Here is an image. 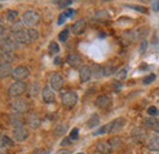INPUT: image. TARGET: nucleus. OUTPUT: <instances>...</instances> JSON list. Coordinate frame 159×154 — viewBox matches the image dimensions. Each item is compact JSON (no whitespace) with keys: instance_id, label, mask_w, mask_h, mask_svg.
<instances>
[{"instance_id":"1","label":"nucleus","mask_w":159,"mask_h":154,"mask_svg":"<svg viewBox=\"0 0 159 154\" xmlns=\"http://www.w3.org/2000/svg\"><path fill=\"white\" fill-rule=\"evenodd\" d=\"M40 15L39 12H37L36 10H27L23 15H22V23L27 27H34L39 23Z\"/></svg>"},{"instance_id":"2","label":"nucleus","mask_w":159,"mask_h":154,"mask_svg":"<svg viewBox=\"0 0 159 154\" xmlns=\"http://www.w3.org/2000/svg\"><path fill=\"white\" fill-rule=\"evenodd\" d=\"M77 102H79V96L75 91H67L61 94V103L67 109L74 108L77 104Z\"/></svg>"},{"instance_id":"3","label":"nucleus","mask_w":159,"mask_h":154,"mask_svg":"<svg viewBox=\"0 0 159 154\" xmlns=\"http://www.w3.org/2000/svg\"><path fill=\"white\" fill-rule=\"evenodd\" d=\"M126 125V119L125 117H116L113 121H110L109 124L105 125L107 129V134H116L121 131Z\"/></svg>"},{"instance_id":"4","label":"nucleus","mask_w":159,"mask_h":154,"mask_svg":"<svg viewBox=\"0 0 159 154\" xmlns=\"http://www.w3.org/2000/svg\"><path fill=\"white\" fill-rule=\"evenodd\" d=\"M27 91V84L25 82H14L9 89L7 93L11 98H19L20 96H22L25 92Z\"/></svg>"},{"instance_id":"5","label":"nucleus","mask_w":159,"mask_h":154,"mask_svg":"<svg viewBox=\"0 0 159 154\" xmlns=\"http://www.w3.org/2000/svg\"><path fill=\"white\" fill-rule=\"evenodd\" d=\"M0 42H1L0 49L4 53H14L16 50V48H17V45H16L17 42L14 38H11V37H5L4 39L0 38Z\"/></svg>"},{"instance_id":"6","label":"nucleus","mask_w":159,"mask_h":154,"mask_svg":"<svg viewBox=\"0 0 159 154\" xmlns=\"http://www.w3.org/2000/svg\"><path fill=\"white\" fill-rule=\"evenodd\" d=\"M11 77L15 79V82H23L30 77V70L26 66H17L16 69H14Z\"/></svg>"},{"instance_id":"7","label":"nucleus","mask_w":159,"mask_h":154,"mask_svg":"<svg viewBox=\"0 0 159 154\" xmlns=\"http://www.w3.org/2000/svg\"><path fill=\"white\" fill-rule=\"evenodd\" d=\"M11 108L14 109L15 113H19V114H25L30 110V105L25 99H15L11 103Z\"/></svg>"},{"instance_id":"8","label":"nucleus","mask_w":159,"mask_h":154,"mask_svg":"<svg viewBox=\"0 0 159 154\" xmlns=\"http://www.w3.org/2000/svg\"><path fill=\"white\" fill-rule=\"evenodd\" d=\"M111 104H113V99H111V97L109 96H100L94 102V105L97 108H99V109H103V110L109 109L111 106Z\"/></svg>"},{"instance_id":"9","label":"nucleus","mask_w":159,"mask_h":154,"mask_svg":"<svg viewBox=\"0 0 159 154\" xmlns=\"http://www.w3.org/2000/svg\"><path fill=\"white\" fill-rule=\"evenodd\" d=\"M12 136H14V139H15L16 142H23V141H26V139L28 138L30 132H28V130H27L26 127L21 126V127H16V129H14V131H12Z\"/></svg>"},{"instance_id":"10","label":"nucleus","mask_w":159,"mask_h":154,"mask_svg":"<svg viewBox=\"0 0 159 154\" xmlns=\"http://www.w3.org/2000/svg\"><path fill=\"white\" fill-rule=\"evenodd\" d=\"M131 138L135 143H142L146 139V131L142 127H135L131 131Z\"/></svg>"},{"instance_id":"11","label":"nucleus","mask_w":159,"mask_h":154,"mask_svg":"<svg viewBox=\"0 0 159 154\" xmlns=\"http://www.w3.org/2000/svg\"><path fill=\"white\" fill-rule=\"evenodd\" d=\"M64 86V78L60 74H54L50 77V87L53 91H60Z\"/></svg>"},{"instance_id":"12","label":"nucleus","mask_w":159,"mask_h":154,"mask_svg":"<svg viewBox=\"0 0 159 154\" xmlns=\"http://www.w3.org/2000/svg\"><path fill=\"white\" fill-rule=\"evenodd\" d=\"M42 98H43V102L47 103V104H52V103L55 102V93L52 89V87H44L43 88Z\"/></svg>"},{"instance_id":"13","label":"nucleus","mask_w":159,"mask_h":154,"mask_svg":"<svg viewBox=\"0 0 159 154\" xmlns=\"http://www.w3.org/2000/svg\"><path fill=\"white\" fill-rule=\"evenodd\" d=\"M12 38L15 39L17 43H21V44H28V43H31L30 38H28V33H27V31L25 28L17 31V32H14L12 33Z\"/></svg>"},{"instance_id":"14","label":"nucleus","mask_w":159,"mask_h":154,"mask_svg":"<svg viewBox=\"0 0 159 154\" xmlns=\"http://www.w3.org/2000/svg\"><path fill=\"white\" fill-rule=\"evenodd\" d=\"M86 27H87V23H86V21L84 20H77L74 25H72V33L75 34V36H80V34H82L83 32H84V29H86Z\"/></svg>"},{"instance_id":"15","label":"nucleus","mask_w":159,"mask_h":154,"mask_svg":"<svg viewBox=\"0 0 159 154\" xmlns=\"http://www.w3.org/2000/svg\"><path fill=\"white\" fill-rule=\"evenodd\" d=\"M143 126H146L147 129L153 130V131H159V121L156 117H152V116L143 119Z\"/></svg>"},{"instance_id":"16","label":"nucleus","mask_w":159,"mask_h":154,"mask_svg":"<svg viewBox=\"0 0 159 154\" xmlns=\"http://www.w3.org/2000/svg\"><path fill=\"white\" fill-rule=\"evenodd\" d=\"M96 148H97V152H99L100 154H110L114 151L108 141H100V142H98Z\"/></svg>"},{"instance_id":"17","label":"nucleus","mask_w":159,"mask_h":154,"mask_svg":"<svg viewBox=\"0 0 159 154\" xmlns=\"http://www.w3.org/2000/svg\"><path fill=\"white\" fill-rule=\"evenodd\" d=\"M66 62H67L71 67L77 69V67L81 66V64H82V58L80 57L79 54H69L67 58H66Z\"/></svg>"},{"instance_id":"18","label":"nucleus","mask_w":159,"mask_h":154,"mask_svg":"<svg viewBox=\"0 0 159 154\" xmlns=\"http://www.w3.org/2000/svg\"><path fill=\"white\" fill-rule=\"evenodd\" d=\"M93 76L92 75V69L88 66V65H84L80 69V79L81 82H87L91 79V77Z\"/></svg>"},{"instance_id":"19","label":"nucleus","mask_w":159,"mask_h":154,"mask_svg":"<svg viewBox=\"0 0 159 154\" xmlns=\"http://www.w3.org/2000/svg\"><path fill=\"white\" fill-rule=\"evenodd\" d=\"M12 67L10 64L1 61L0 62V78H6V77L11 76L12 75Z\"/></svg>"},{"instance_id":"20","label":"nucleus","mask_w":159,"mask_h":154,"mask_svg":"<svg viewBox=\"0 0 159 154\" xmlns=\"http://www.w3.org/2000/svg\"><path fill=\"white\" fill-rule=\"evenodd\" d=\"M10 124H11V126H14V129L23 126V119H22L21 114H19V113L11 114L10 115Z\"/></svg>"},{"instance_id":"21","label":"nucleus","mask_w":159,"mask_h":154,"mask_svg":"<svg viewBox=\"0 0 159 154\" xmlns=\"http://www.w3.org/2000/svg\"><path fill=\"white\" fill-rule=\"evenodd\" d=\"M147 146L151 151L154 152H159V135L152 136L148 141H147Z\"/></svg>"},{"instance_id":"22","label":"nucleus","mask_w":159,"mask_h":154,"mask_svg":"<svg viewBox=\"0 0 159 154\" xmlns=\"http://www.w3.org/2000/svg\"><path fill=\"white\" fill-rule=\"evenodd\" d=\"M27 122L31 129H38L40 126V119L37 114H30L27 117Z\"/></svg>"},{"instance_id":"23","label":"nucleus","mask_w":159,"mask_h":154,"mask_svg":"<svg viewBox=\"0 0 159 154\" xmlns=\"http://www.w3.org/2000/svg\"><path fill=\"white\" fill-rule=\"evenodd\" d=\"M116 74V66L113 65V64H107L103 66V76L108 77V76H111Z\"/></svg>"},{"instance_id":"24","label":"nucleus","mask_w":159,"mask_h":154,"mask_svg":"<svg viewBox=\"0 0 159 154\" xmlns=\"http://www.w3.org/2000/svg\"><path fill=\"white\" fill-rule=\"evenodd\" d=\"M100 122V117L98 114H93V115L89 117V120L87 121V126L89 127V129H93V127H96V126H98Z\"/></svg>"},{"instance_id":"25","label":"nucleus","mask_w":159,"mask_h":154,"mask_svg":"<svg viewBox=\"0 0 159 154\" xmlns=\"http://www.w3.org/2000/svg\"><path fill=\"white\" fill-rule=\"evenodd\" d=\"M109 17H110V15H109V12L105 11V10L96 11V14H94V16H93V19L99 20V21H105V20H108Z\"/></svg>"},{"instance_id":"26","label":"nucleus","mask_w":159,"mask_h":154,"mask_svg":"<svg viewBox=\"0 0 159 154\" xmlns=\"http://www.w3.org/2000/svg\"><path fill=\"white\" fill-rule=\"evenodd\" d=\"M67 131V125L66 124H59L55 129H54V135L55 136H64Z\"/></svg>"},{"instance_id":"27","label":"nucleus","mask_w":159,"mask_h":154,"mask_svg":"<svg viewBox=\"0 0 159 154\" xmlns=\"http://www.w3.org/2000/svg\"><path fill=\"white\" fill-rule=\"evenodd\" d=\"M0 58H1V60H2L4 62L11 64V62L15 60V55H14V53H4V52H1Z\"/></svg>"},{"instance_id":"28","label":"nucleus","mask_w":159,"mask_h":154,"mask_svg":"<svg viewBox=\"0 0 159 154\" xmlns=\"http://www.w3.org/2000/svg\"><path fill=\"white\" fill-rule=\"evenodd\" d=\"M27 33H28V38H30V42H36L37 39L39 38V32L34 28H30L27 29Z\"/></svg>"},{"instance_id":"29","label":"nucleus","mask_w":159,"mask_h":154,"mask_svg":"<svg viewBox=\"0 0 159 154\" xmlns=\"http://www.w3.org/2000/svg\"><path fill=\"white\" fill-rule=\"evenodd\" d=\"M108 142L110 143V146H111V148H113L114 151L118 149L120 146H121V138H120V137H113V138H110Z\"/></svg>"},{"instance_id":"30","label":"nucleus","mask_w":159,"mask_h":154,"mask_svg":"<svg viewBox=\"0 0 159 154\" xmlns=\"http://www.w3.org/2000/svg\"><path fill=\"white\" fill-rule=\"evenodd\" d=\"M17 17H19V12L16 10H9L6 12V19H7V21H10V22L16 21Z\"/></svg>"},{"instance_id":"31","label":"nucleus","mask_w":159,"mask_h":154,"mask_svg":"<svg viewBox=\"0 0 159 154\" xmlns=\"http://www.w3.org/2000/svg\"><path fill=\"white\" fill-rule=\"evenodd\" d=\"M30 96L31 97H37V94L39 93V84L37 83V82H34V83H32L31 84V87H30Z\"/></svg>"},{"instance_id":"32","label":"nucleus","mask_w":159,"mask_h":154,"mask_svg":"<svg viewBox=\"0 0 159 154\" xmlns=\"http://www.w3.org/2000/svg\"><path fill=\"white\" fill-rule=\"evenodd\" d=\"M92 75L94 77L103 76V66H100V65H94L93 69H92Z\"/></svg>"},{"instance_id":"33","label":"nucleus","mask_w":159,"mask_h":154,"mask_svg":"<svg viewBox=\"0 0 159 154\" xmlns=\"http://www.w3.org/2000/svg\"><path fill=\"white\" fill-rule=\"evenodd\" d=\"M48 50H49V53H50V54H58V53H59V50H60L59 44H58V43H55V42H52V43L49 44Z\"/></svg>"},{"instance_id":"34","label":"nucleus","mask_w":159,"mask_h":154,"mask_svg":"<svg viewBox=\"0 0 159 154\" xmlns=\"http://www.w3.org/2000/svg\"><path fill=\"white\" fill-rule=\"evenodd\" d=\"M126 77H127V70H126V69H121V70H119V71L115 74V78H116L118 81H124Z\"/></svg>"},{"instance_id":"35","label":"nucleus","mask_w":159,"mask_h":154,"mask_svg":"<svg viewBox=\"0 0 159 154\" xmlns=\"http://www.w3.org/2000/svg\"><path fill=\"white\" fill-rule=\"evenodd\" d=\"M0 138H1V142L4 143V146H6L7 148H10V147L14 146V141H12L10 137H7V136H2V137H0Z\"/></svg>"},{"instance_id":"36","label":"nucleus","mask_w":159,"mask_h":154,"mask_svg":"<svg viewBox=\"0 0 159 154\" xmlns=\"http://www.w3.org/2000/svg\"><path fill=\"white\" fill-rule=\"evenodd\" d=\"M125 6H126V7H130V9H134V10H137V11L142 12V14H147V12H148V10H147L144 6H139V5H129V4H126Z\"/></svg>"},{"instance_id":"37","label":"nucleus","mask_w":159,"mask_h":154,"mask_svg":"<svg viewBox=\"0 0 159 154\" xmlns=\"http://www.w3.org/2000/svg\"><path fill=\"white\" fill-rule=\"evenodd\" d=\"M156 77H157V76H156L154 74H151V75L146 76L144 78H143V84H146V86H147V84H151V83H152V82L156 79Z\"/></svg>"},{"instance_id":"38","label":"nucleus","mask_w":159,"mask_h":154,"mask_svg":"<svg viewBox=\"0 0 159 154\" xmlns=\"http://www.w3.org/2000/svg\"><path fill=\"white\" fill-rule=\"evenodd\" d=\"M147 113L149 114V116H152V117H156V116L159 114V110L156 108V106H149L148 109H147Z\"/></svg>"},{"instance_id":"39","label":"nucleus","mask_w":159,"mask_h":154,"mask_svg":"<svg viewBox=\"0 0 159 154\" xmlns=\"http://www.w3.org/2000/svg\"><path fill=\"white\" fill-rule=\"evenodd\" d=\"M69 38V29L66 28V29H64V31H61L59 34V39L61 42H66Z\"/></svg>"},{"instance_id":"40","label":"nucleus","mask_w":159,"mask_h":154,"mask_svg":"<svg viewBox=\"0 0 159 154\" xmlns=\"http://www.w3.org/2000/svg\"><path fill=\"white\" fill-rule=\"evenodd\" d=\"M20 29H23V23H22V22H16V23H14L12 27H11L12 33H14V32H17V31H20Z\"/></svg>"},{"instance_id":"41","label":"nucleus","mask_w":159,"mask_h":154,"mask_svg":"<svg viewBox=\"0 0 159 154\" xmlns=\"http://www.w3.org/2000/svg\"><path fill=\"white\" fill-rule=\"evenodd\" d=\"M67 19H69V16H67L66 11H65V12H62V14H61V15L59 16V20H58V25H59V26H61V25H62V23H64V22H65V21H66Z\"/></svg>"},{"instance_id":"42","label":"nucleus","mask_w":159,"mask_h":154,"mask_svg":"<svg viewBox=\"0 0 159 154\" xmlns=\"http://www.w3.org/2000/svg\"><path fill=\"white\" fill-rule=\"evenodd\" d=\"M55 4H58V6L59 7H67L69 5H71L72 4V1L71 0H67V1H54Z\"/></svg>"},{"instance_id":"43","label":"nucleus","mask_w":159,"mask_h":154,"mask_svg":"<svg viewBox=\"0 0 159 154\" xmlns=\"http://www.w3.org/2000/svg\"><path fill=\"white\" fill-rule=\"evenodd\" d=\"M70 138H71L72 141L79 138V129H77V127L72 129V131H71V134H70Z\"/></svg>"},{"instance_id":"44","label":"nucleus","mask_w":159,"mask_h":154,"mask_svg":"<svg viewBox=\"0 0 159 154\" xmlns=\"http://www.w3.org/2000/svg\"><path fill=\"white\" fill-rule=\"evenodd\" d=\"M0 154H7V147L4 146V143L1 142V138H0Z\"/></svg>"},{"instance_id":"45","label":"nucleus","mask_w":159,"mask_h":154,"mask_svg":"<svg viewBox=\"0 0 159 154\" xmlns=\"http://www.w3.org/2000/svg\"><path fill=\"white\" fill-rule=\"evenodd\" d=\"M147 44H148L147 40H143V42L141 43V47H139V52H141V53H144V52H146V49H147Z\"/></svg>"},{"instance_id":"46","label":"nucleus","mask_w":159,"mask_h":154,"mask_svg":"<svg viewBox=\"0 0 159 154\" xmlns=\"http://www.w3.org/2000/svg\"><path fill=\"white\" fill-rule=\"evenodd\" d=\"M71 138L70 137H66V138H64V141L61 142V146H69V144H71Z\"/></svg>"},{"instance_id":"47","label":"nucleus","mask_w":159,"mask_h":154,"mask_svg":"<svg viewBox=\"0 0 159 154\" xmlns=\"http://www.w3.org/2000/svg\"><path fill=\"white\" fill-rule=\"evenodd\" d=\"M32 154H49L48 151H44V149H36Z\"/></svg>"},{"instance_id":"48","label":"nucleus","mask_w":159,"mask_h":154,"mask_svg":"<svg viewBox=\"0 0 159 154\" xmlns=\"http://www.w3.org/2000/svg\"><path fill=\"white\" fill-rule=\"evenodd\" d=\"M152 7H153V10H154V11H158L159 10V1H153Z\"/></svg>"},{"instance_id":"49","label":"nucleus","mask_w":159,"mask_h":154,"mask_svg":"<svg viewBox=\"0 0 159 154\" xmlns=\"http://www.w3.org/2000/svg\"><path fill=\"white\" fill-rule=\"evenodd\" d=\"M60 61H61V59H60L59 57H57V58L54 59V64H55V65H60Z\"/></svg>"},{"instance_id":"50","label":"nucleus","mask_w":159,"mask_h":154,"mask_svg":"<svg viewBox=\"0 0 159 154\" xmlns=\"http://www.w3.org/2000/svg\"><path fill=\"white\" fill-rule=\"evenodd\" d=\"M57 154H70V152L65 149V151H59V152H58V153H57Z\"/></svg>"},{"instance_id":"51","label":"nucleus","mask_w":159,"mask_h":154,"mask_svg":"<svg viewBox=\"0 0 159 154\" xmlns=\"http://www.w3.org/2000/svg\"><path fill=\"white\" fill-rule=\"evenodd\" d=\"M2 33H4V27H2L1 25H0V37L2 36Z\"/></svg>"},{"instance_id":"52","label":"nucleus","mask_w":159,"mask_h":154,"mask_svg":"<svg viewBox=\"0 0 159 154\" xmlns=\"http://www.w3.org/2000/svg\"><path fill=\"white\" fill-rule=\"evenodd\" d=\"M0 9H1V4H0Z\"/></svg>"},{"instance_id":"53","label":"nucleus","mask_w":159,"mask_h":154,"mask_svg":"<svg viewBox=\"0 0 159 154\" xmlns=\"http://www.w3.org/2000/svg\"><path fill=\"white\" fill-rule=\"evenodd\" d=\"M77 154H83V153H77Z\"/></svg>"}]
</instances>
